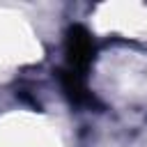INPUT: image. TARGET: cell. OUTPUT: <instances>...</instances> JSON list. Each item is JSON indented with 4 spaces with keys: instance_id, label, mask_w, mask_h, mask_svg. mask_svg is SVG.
I'll use <instances>...</instances> for the list:
<instances>
[{
    "instance_id": "1",
    "label": "cell",
    "mask_w": 147,
    "mask_h": 147,
    "mask_svg": "<svg viewBox=\"0 0 147 147\" xmlns=\"http://www.w3.org/2000/svg\"><path fill=\"white\" fill-rule=\"evenodd\" d=\"M92 55H94V44H92L90 34L83 28H71L69 37H67V69H64V74L85 80V71L92 62Z\"/></svg>"
}]
</instances>
